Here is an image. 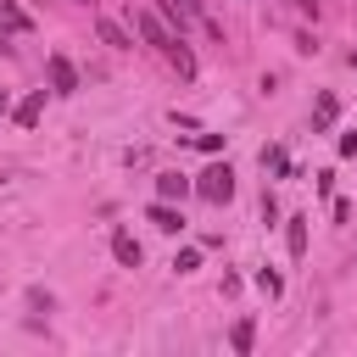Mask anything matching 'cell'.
Segmentation results:
<instances>
[{
	"instance_id": "2",
	"label": "cell",
	"mask_w": 357,
	"mask_h": 357,
	"mask_svg": "<svg viewBox=\"0 0 357 357\" xmlns=\"http://www.w3.org/2000/svg\"><path fill=\"white\" fill-rule=\"evenodd\" d=\"M134 28H139V33H145V45H156V50H167V45L178 39V33H173L156 11H134Z\"/></svg>"
},
{
	"instance_id": "3",
	"label": "cell",
	"mask_w": 357,
	"mask_h": 357,
	"mask_svg": "<svg viewBox=\"0 0 357 357\" xmlns=\"http://www.w3.org/2000/svg\"><path fill=\"white\" fill-rule=\"evenodd\" d=\"M45 67H50V95H78V67H73L61 50H56Z\"/></svg>"
},
{
	"instance_id": "7",
	"label": "cell",
	"mask_w": 357,
	"mask_h": 357,
	"mask_svg": "<svg viewBox=\"0 0 357 357\" xmlns=\"http://www.w3.org/2000/svg\"><path fill=\"white\" fill-rule=\"evenodd\" d=\"M39 112H45V89H33L28 100H17V112H11V117H17L22 128H33V123H39Z\"/></svg>"
},
{
	"instance_id": "8",
	"label": "cell",
	"mask_w": 357,
	"mask_h": 357,
	"mask_svg": "<svg viewBox=\"0 0 357 357\" xmlns=\"http://www.w3.org/2000/svg\"><path fill=\"white\" fill-rule=\"evenodd\" d=\"M335 117H340V100H335V95H329V89H324V95H318V100H312V128H329V123H335Z\"/></svg>"
},
{
	"instance_id": "11",
	"label": "cell",
	"mask_w": 357,
	"mask_h": 357,
	"mask_svg": "<svg viewBox=\"0 0 357 357\" xmlns=\"http://www.w3.org/2000/svg\"><path fill=\"white\" fill-rule=\"evenodd\" d=\"M0 28H6V33H28V11H17V6L0 0Z\"/></svg>"
},
{
	"instance_id": "15",
	"label": "cell",
	"mask_w": 357,
	"mask_h": 357,
	"mask_svg": "<svg viewBox=\"0 0 357 357\" xmlns=\"http://www.w3.org/2000/svg\"><path fill=\"white\" fill-rule=\"evenodd\" d=\"M262 167H273V173H290V156H284V151H262Z\"/></svg>"
},
{
	"instance_id": "17",
	"label": "cell",
	"mask_w": 357,
	"mask_h": 357,
	"mask_svg": "<svg viewBox=\"0 0 357 357\" xmlns=\"http://www.w3.org/2000/svg\"><path fill=\"white\" fill-rule=\"evenodd\" d=\"M257 290H268V296H279V273H268V268H262V273H257Z\"/></svg>"
},
{
	"instance_id": "14",
	"label": "cell",
	"mask_w": 357,
	"mask_h": 357,
	"mask_svg": "<svg viewBox=\"0 0 357 357\" xmlns=\"http://www.w3.org/2000/svg\"><path fill=\"white\" fill-rule=\"evenodd\" d=\"M251 340H257V324H251V318H240V324H234V335H229V346L245 357V351H251Z\"/></svg>"
},
{
	"instance_id": "5",
	"label": "cell",
	"mask_w": 357,
	"mask_h": 357,
	"mask_svg": "<svg viewBox=\"0 0 357 357\" xmlns=\"http://www.w3.org/2000/svg\"><path fill=\"white\" fill-rule=\"evenodd\" d=\"M151 11H156L162 22H173L178 39H184V22H190V6H184V0H151Z\"/></svg>"
},
{
	"instance_id": "19",
	"label": "cell",
	"mask_w": 357,
	"mask_h": 357,
	"mask_svg": "<svg viewBox=\"0 0 357 357\" xmlns=\"http://www.w3.org/2000/svg\"><path fill=\"white\" fill-rule=\"evenodd\" d=\"M6 112H11V100H6V89H0V117H6Z\"/></svg>"
},
{
	"instance_id": "10",
	"label": "cell",
	"mask_w": 357,
	"mask_h": 357,
	"mask_svg": "<svg viewBox=\"0 0 357 357\" xmlns=\"http://www.w3.org/2000/svg\"><path fill=\"white\" fill-rule=\"evenodd\" d=\"M151 223H156L162 234H178V229H184V218H178V212H173L167 201H156V206H151Z\"/></svg>"
},
{
	"instance_id": "9",
	"label": "cell",
	"mask_w": 357,
	"mask_h": 357,
	"mask_svg": "<svg viewBox=\"0 0 357 357\" xmlns=\"http://www.w3.org/2000/svg\"><path fill=\"white\" fill-rule=\"evenodd\" d=\"M156 195H162V201H184V195H190V178H184V173H162V178H156Z\"/></svg>"
},
{
	"instance_id": "6",
	"label": "cell",
	"mask_w": 357,
	"mask_h": 357,
	"mask_svg": "<svg viewBox=\"0 0 357 357\" xmlns=\"http://www.w3.org/2000/svg\"><path fill=\"white\" fill-rule=\"evenodd\" d=\"M95 33H100V45H112V50H128V45H134V39H128L112 17H95Z\"/></svg>"
},
{
	"instance_id": "16",
	"label": "cell",
	"mask_w": 357,
	"mask_h": 357,
	"mask_svg": "<svg viewBox=\"0 0 357 357\" xmlns=\"http://www.w3.org/2000/svg\"><path fill=\"white\" fill-rule=\"evenodd\" d=\"M195 262H201V251H178V257H173V268H178V273H190Z\"/></svg>"
},
{
	"instance_id": "20",
	"label": "cell",
	"mask_w": 357,
	"mask_h": 357,
	"mask_svg": "<svg viewBox=\"0 0 357 357\" xmlns=\"http://www.w3.org/2000/svg\"><path fill=\"white\" fill-rule=\"evenodd\" d=\"M73 6H95V0H73Z\"/></svg>"
},
{
	"instance_id": "12",
	"label": "cell",
	"mask_w": 357,
	"mask_h": 357,
	"mask_svg": "<svg viewBox=\"0 0 357 357\" xmlns=\"http://www.w3.org/2000/svg\"><path fill=\"white\" fill-rule=\"evenodd\" d=\"M162 56H167V61H173V67H178V73H184V78H190V73H195V56H190V50H184V39H173V45H167V50H162Z\"/></svg>"
},
{
	"instance_id": "18",
	"label": "cell",
	"mask_w": 357,
	"mask_h": 357,
	"mask_svg": "<svg viewBox=\"0 0 357 357\" xmlns=\"http://www.w3.org/2000/svg\"><path fill=\"white\" fill-rule=\"evenodd\" d=\"M296 6H301V11H307V17H318V0H296Z\"/></svg>"
},
{
	"instance_id": "1",
	"label": "cell",
	"mask_w": 357,
	"mask_h": 357,
	"mask_svg": "<svg viewBox=\"0 0 357 357\" xmlns=\"http://www.w3.org/2000/svg\"><path fill=\"white\" fill-rule=\"evenodd\" d=\"M190 190H195L201 201H212V206H223V201L234 195V173H229V162H212V167H206V173H201V178H195Z\"/></svg>"
},
{
	"instance_id": "4",
	"label": "cell",
	"mask_w": 357,
	"mask_h": 357,
	"mask_svg": "<svg viewBox=\"0 0 357 357\" xmlns=\"http://www.w3.org/2000/svg\"><path fill=\"white\" fill-rule=\"evenodd\" d=\"M112 257H117L123 268H139V257H145V251H139V240H134L128 229H117V234H112Z\"/></svg>"
},
{
	"instance_id": "13",
	"label": "cell",
	"mask_w": 357,
	"mask_h": 357,
	"mask_svg": "<svg viewBox=\"0 0 357 357\" xmlns=\"http://www.w3.org/2000/svg\"><path fill=\"white\" fill-rule=\"evenodd\" d=\"M284 245H290V257H301V251H307V218H290V229H284Z\"/></svg>"
}]
</instances>
